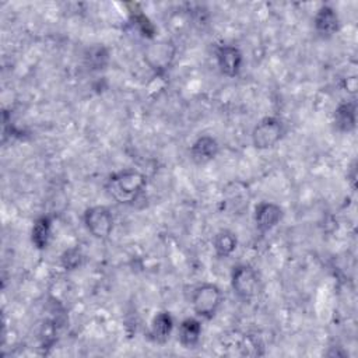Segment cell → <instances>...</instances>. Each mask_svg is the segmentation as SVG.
<instances>
[{
  "label": "cell",
  "instance_id": "cell-5",
  "mask_svg": "<svg viewBox=\"0 0 358 358\" xmlns=\"http://www.w3.org/2000/svg\"><path fill=\"white\" fill-rule=\"evenodd\" d=\"M87 231L99 241L108 239L113 231V214L106 206H92L84 211L83 215Z\"/></svg>",
  "mask_w": 358,
  "mask_h": 358
},
{
  "label": "cell",
  "instance_id": "cell-1",
  "mask_svg": "<svg viewBox=\"0 0 358 358\" xmlns=\"http://www.w3.org/2000/svg\"><path fill=\"white\" fill-rule=\"evenodd\" d=\"M147 185V178L137 169L126 168L110 173L105 182L106 193L120 204H131Z\"/></svg>",
  "mask_w": 358,
  "mask_h": 358
},
{
  "label": "cell",
  "instance_id": "cell-15",
  "mask_svg": "<svg viewBox=\"0 0 358 358\" xmlns=\"http://www.w3.org/2000/svg\"><path fill=\"white\" fill-rule=\"evenodd\" d=\"M173 330V317L169 312H158L151 322V338L157 343H165Z\"/></svg>",
  "mask_w": 358,
  "mask_h": 358
},
{
  "label": "cell",
  "instance_id": "cell-2",
  "mask_svg": "<svg viewBox=\"0 0 358 358\" xmlns=\"http://www.w3.org/2000/svg\"><path fill=\"white\" fill-rule=\"evenodd\" d=\"M222 302V292L218 285L213 282H203L197 285L190 298L192 309L196 316L201 319H213Z\"/></svg>",
  "mask_w": 358,
  "mask_h": 358
},
{
  "label": "cell",
  "instance_id": "cell-8",
  "mask_svg": "<svg viewBox=\"0 0 358 358\" xmlns=\"http://www.w3.org/2000/svg\"><path fill=\"white\" fill-rule=\"evenodd\" d=\"M217 64L220 71L227 77H236L243 64V56L235 45H221L217 52Z\"/></svg>",
  "mask_w": 358,
  "mask_h": 358
},
{
  "label": "cell",
  "instance_id": "cell-14",
  "mask_svg": "<svg viewBox=\"0 0 358 358\" xmlns=\"http://www.w3.org/2000/svg\"><path fill=\"white\" fill-rule=\"evenodd\" d=\"M238 246V238L236 234L231 229H220L213 236V249L220 259L229 257Z\"/></svg>",
  "mask_w": 358,
  "mask_h": 358
},
{
  "label": "cell",
  "instance_id": "cell-11",
  "mask_svg": "<svg viewBox=\"0 0 358 358\" xmlns=\"http://www.w3.org/2000/svg\"><path fill=\"white\" fill-rule=\"evenodd\" d=\"M222 196L227 207L235 213L245 210L248 207L250 197L246 183L241 180H232L227 183L222 190Z\"/></svg>",
  "mask_w": 358,
  "mask_h": 358
},
{
  "label": "cell",
  "instance_id": "cell-6",
  "mask_svg": "<svg viewBox=\"0 0 358 358\" xmlns=\"http://www.w3.org/2000/svg\"><path fill=\"white\" fill-rule=\"evenodd\" d=\"M176 55V48L169 41H158L150 45L144 52L145 63L155 71V73H165Z\"/></svg>",
  "mask_w": 358,
  "mask_h": 358
},
{
  "label": "cell",
  "instance_id": "cell-7",
  "mask_svg": "<svg viewBox=\"0 0 358 358\" xmlns=\"http://www.w3.org/2000/svg\"><path fill=\"white\" fill-rule=\"evenodd\" d=\"M282 208L273 203V201H260L256 208H255V214H253V220H255V225L256 229L260 234H267L270 232L273 228H275L280 221L282 220Z\"/></svg>",
  "mask_w": 358,
  "mask_h": 358
},
{
  "label": "cell",
  "instance_id": "cell-12",
  "mask_svg": "<svg viewBox=\"0 0 358 358\" xmlns=\"http://www.w3.org/2000/svg\"><path fill=\"white\" fill-rule=\"evenodd\" d=\"M201 323L196 317H186L178 329V340L183 348H196L201 338Z\"/></svg>",
  "mask_w": 358,
  "mask_h": 358
},
{
  "label": "cell",
  "instance_id": "cell-17",
  "mask_svg": "<svg viewBox=\"0 0 358 358\" xmlns=\"http://www.w3.org/2000/svg\"><path fill=\"white\" fill-rule=\"evenodd\" d=\"M81 260H83V255H81V250L77 248L66 250L62 256V264L69 270L77 268L81 264Z\"/></svg>",
  "mask_w": 358,
  "mask_h": 358
},
{
  "label": "cell",
  "instance_id": "cell-3",
  "mask_svg": "<svg viewBox=\"0 0 358 358\" xmlns=\"http://www.w3.org/2000/svg\"><path fill=\"white\" fill-rule=\"evenodd\" d=\"M231 287L238 299L250 302L260 289V278L256 268L246 263L234 266L231 273Z\"/></svg>",
  "mask_w": 358,
  "mask_h": 358
},
{
  "label": "cell",
  "instance_id": "cell-4",
  "mask_svg": "<svg viewBox=\"0 0 358 358\" xmlns=\"http://www.w3.org/2000/svg\"><path fill=\"white\" fill-rule=\"evenodd\" d=\"M284 122L277 116H266L260 119L252 130V143L257 150H268L277 145L285 134Z\"/></svg>",
  "mask_w": 358,
  "mask_h": 358
},
{
  "label": "cell",
  "instance_id": "cell-16",
  "mask_svg": "<svg viewBox=\"0 0 358 358\" xmlns=\"http://www.w3.org/2000/svg\"><path fill=\"white\" fill-rule=\"evenodd\" d=\"M50 235H52V220L48 215L39 217L32 227V232H31L32 243L35 245L36 249H45L50 241Z\"/></svg>",
  "mask_w": 358,
  "mask_h": 358
},
{
  "label": "cell",
  "instance_id": "cell-9",
  "mask_svg": "<svg viewBox=\"0 0 358 358\" xmlns=\"http://www.w3.org/2000/svg\"><path fill=\"white\" fill-rule=\"evenodd\" d=\"M189 152H190V159L196 165H204L213 161L218 155L220 144L213 136L203 134L193 141Z\"/></svg>",
  "mask_w": 358,
  "mask_h": 358
},
{
  "label": "cell",
  "instance_id": "cell-13",
  "mask_svg": "<svg viewBox=\"0 0 358 358\" xmlns=\"http://www.w3.org/2000/svg\"><path fill=\"white\" fill-rule=\"evenodd\" d=\"M333 123L340 131H351L357 123V103L355 101H345L338 103L333 113Z\"/></svg>",
  "mask_w": 358,
  "mask_h": 358
},
{
  "label": "cell",
  "instance_id": "cell-10",
  "mask_svg": "<svg viewBox=\"0 0 358 358\" xmlns=\"http://www.w3.org/2000/svg\"><path fill=\"white\" fill-rule=\"evenodd\" d=\"M313 27L320 38H331L340 29V20L336 10L330 6H322L313 17Z\"/></svg>",
  "mask_w": 358,
  "mask_h": 358
}]
</instances>
